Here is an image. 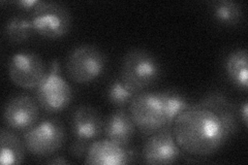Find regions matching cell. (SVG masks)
<instances>
[{"label":"cell","mask_w":248,"mask_h":165,"mask_svg":"<svg viewBox=\"0 0 248 165\" xmlns=\"http://www.w3.org/2000/svg\"><path fill=\"white\" fill-rule=\"evenodd\" d=\"M103 118L95 107L89 105L78 106L71 119L73 135L77 138L91 140L98 137L104 132Z\"/></svg>","instance_id":"8fae6325"},{"label":"cell","mask_w":248,"mask_h":165,"mask_svg":"<svg viewBox=\"0 0 248 165\" xmlns=\"http://www.w3.org/2000/svg\"><path fill=\"white\" fill-rule=\"evenodd\" d=\"M170 128L181 151L193 156L212 155L229 139L219 117L199 105L178 115Z\"/></svg>","instance_id":"6da1fadb"},{"label":"cell","mask_w":248,"mask_h":165,"mask_svg":"<svg viewBox=\"0 0 248 165\" xmlns=\"http://www.w3.org/2000/svg\"><path fill=\"white\" fill-rule=\"evenodd\" d=\"M26 150L37 157H49L64 144L65 132L58 119H46L26 130L23 135Z\"/></svg>","instance_id":"5b68a950"},{"label":"cell","mask_w":248,"mask_h":165,"mask_svg":"<svg viewBox=\"0 0 248 165\" xmlns=\"http://www.w3.org/2000/svg\"><path fill=\"white\" fill-rule=\"evenodd\" d=\"M161 66L158 59L145 49H131L122 59L120 80L134 94L144 92L158 81Z\"/></svg>","instance_id":"7a4b0ae2"},{"label":"cell","mask_w":248,"mask_h":165,"mask_svg":"<svg viewBox=\"0 0 248 165\" xmlns=\"http://www.w3.org/2000/svg\"><path fill=\"white\" fill-rule=\"evenodd\" d=\"M181 149L177 145L170 126L152 133L145 141L143 158L147 164H172L180 158Z\"/></svg>","instance_id":"9c48e42d"},{"label":"cell","mask_w":248,"mask_h":165,"mask_svg":"<svg viewBox=\"0 0 248 165\" xmlns=\"http://www.w3.org/2000/svg\"><path fill=\"white\" fill-rule=\"evenodd\" d=\"M85 163L94 165L128 164L126 148L108 138L95 140L90 144Z\"/></svg>","instance_id":"4fadbf2b"},{"label":"cell","mask_w":248,"mask_h":165,"mask_svg":"<svg viewBox=\"0 0 248 165\" xmlns=\"http://www.w3.org/2000/svg\"><path fill=\"white\" fill-rule=\"evenodd\" d=\"M49 164H67L68 161L66 159H63L62 157H56V158L51 159L48 161Z\"/></svg>","instance_id":"cb8c5ba5"},{"label":"cell","mask_w":248,"mask_h":165,"mask_svg":"<svg viewBox=\"0 0 248 165\" xmlns=\"http://www.w3.org/2000/svg\"><path fill=\"white\" fill-rule=\"evenodd\" d=\"M136 128L128 111L120 108L108 117L104 124V135L106 138L127 148L135 135Z\"/></svg>","instance_id":"7c38bea8"},{"label":"cell","mask_w":248,"mask_h":165,"mask_svg":"<svg viewBox=\"0 0 248 165\" xmlns=\"http://www.w3.org/2000/svg\"><path fill=\"white\" fill-rule=\"evenodd\" d=\"M198 105L211 109L219 117L229 138L235 135L238 128L236 107L224 94L220 92L209 93Z\"/></svg>","instance_id":"5bb4252c"},{"label":"cell","mask_w":248,"mask_h":165,"mask_svg":"<svg viewBox=\"0 0 248 165\" xmlns=\"http://www.w3.org/2000/svg\"><path fill=\"white\" fill-rule=\"evenodd\" d=\"M164 104L166 106V112L168 117V122L170 126L177 116L181 114L186 108H188L191 105L183 94L175 90H165L159 92Z\"/></svg>","instance_id":"d6986e66"},{"label":"cell","mask_w":248,"mask_h":165,"mask_svg":"<svg viewBox=\"0 0 248 165\" xmlns=\"http://www.w3.org/2000/svg\"><path fill=\"white\" fill-rule=\"evenodd\" d=\"M134 95L135 94L125 87L120 78H114L107 89V100L118 107L127 105Z\"/></svg>","instance_id":"ffe728a7"},{"label":"cell","mask_w":248,"mask_h":165,"mask_svg":"<svg viewBox=\"0 0 248 165\" xmlns=\"http://www.w3.org/2000/svg\"><path fill=\"white\" fill-rule=\"evenodd\" d=\"M46 75L40 55L31 52L14 54L9 62V75L15 85L23 89L37 88Z\"/></svg>","instance_id":"ba28073f"},{"label":"cell","mask_w":248,"mask_h":165,"mask_svg":"<svg viewBox=\"0 0 248 165\" xmlns=\"http://www.w3.org/2000/svg\"><path fill=\"white\" fill-rule=\"evenodd\" d=\"M128 113L136 127L147 136L170 126L166 106L159 92L135 94L128 104Z\"/></svg>","instance_id":"3957f363"},{"label":"cell","mask_w":248,"mask_h":165,"mask_svg":"<svg viewBox=\"0 0 248 165\" xmlns=\"http://www.w3.org/2000/svg\"><path fill=\"white\" fill-rule=\"evenodd\" d=\"M0 144H1V154H0L1 164H20L24 161L25 145L12 130L1 128Z\"/></svg>","instance_id":"2e32d148"},{"label":"cell","mask_w":248,"mask_h":165,"mask_svg":"<svg viewBox=\"0 0 248 165\" xmlns=\"http://www.w3.org/2000/svg\"><path fill=\"white\" fill-rule=\"evenodd\" d=\"M34 32L31 19L22 15H13L4 26V34L11 43L22 44L30 38Z\"/></svg>","instance_id":"ac0fdd59"},{"label":"cell","mask_w":248,"mask_h":165,"mask_svg":"<svg viewBox=\"0 0 248 165\" xmlns=\"http://www.w3.org/2000/svg\"><path fill=\"white\" fill-rule=\"evenodd\" d=\"M242 120H243V124L247 127V123H248V104L247 102H244V105H242Z\"/></svg>","instance_id":"603a6c76"},{"label":"cell","mask_w":248,"mask_h":165,"mask_svg":"<svg viewBox=\"0 0 248 165\" xmlns=\"http://www.w3.org/2000/svg\"><path fill=\"white\" fill-rule=\"evenodd\" d=\"M73 98L71 86L60 75V65L54 60L50 72L46 73L44 80L36 88V100L46 112L59 113L64 111Z\"/></svg>","instance_id":"8992f818"},{"label":"cell","mask_w":248,"mask_h":165,"mask_svg":"<svg viewBox=\"0 0 248 165\" xmlns=\"http://www.w3.org/2000/svg\"><path fill=\"white\" fill-rule=\"evenodd\" d=\"M105 54L91 45L75 48L66 58L65 69L68 77L77 84H89L102 75L106 68Z\"/></svg>","instance_id":"277c9868"},{"label":"cell","mask_w":248,"mask_h":165,"mask_svg":"<svg viewBox=\"0 0 248 165\" xmlns=\"http://www.w3.org/2000/svg\"><path fill=\"white\" fill-rule=\"evenodd\" d=\"M90 147L89 140L82 139V138H77L74 139L71 147H69V153L77 159H82L83 157L86 158V155L88 153Z\"/></svg>","instance_id":"44dd1931"},{"label":"cell","mask_w":248,"mask_h":165,"mask_svg":"<svg viewBox=\"0 0 248 165\" xmlns=\"http://www.w3.org/2000/svg\"><path fill=\"white\" fill-rule=\"evenodd\" d=\"M44 1H38V0H21V1H17V4L21 10L25 12H34L37 7H40Z\"/></svg>","instance_id":"7402d4cb"},{"label":"cell","mask_w":248,"mask_h":165,"mask_svg":"<svg viewBox=\"0 0 248 165\" xmlns=\"http://www.w3.org/2000/svg\"><path fill=\"white\" fill-rule=\"evenodd\" d=\"M34 32L45 38H60L68 33L72 26V15L68 9L58 2H46L31 15Z\"/></svg>","instance_id":"52a82bcc"},{"label":"cell","mask_w":248,"mask_h":165,"mask_svg":"<svg viewBox=\"0 0 248 165\" xmlns=\"http://www.w3.org/2000/svg\"><path fill=\"white\" fill-rule=\"evenodd\" d=\"M214 19L226 26H236L243 19V10L240 3L232 0H219L211 4Z\"/></svg>","instance_id":"e0dca14e"},{"label":"cell","mask_w":248,"mask_h":165,"mask_svg":"<svg viewBox=\"0 0 248 165\" xmlns=\"http://www.w3.org/2000/svg\"><path fill=\"white\" fill-rule=\"evenodd\" d=\"M226 73L232 85L242 91L248 88L247 50L237 49L231 52L226 59Z\"/></svg>","instance_id":"9a60e30c"},{"label":"cell","mask_w":248,"mask_h":165,"mask_svg":"<svg viewBox=\"0 0 248 165\" xmlns=\"http://www.w3.org/2000/svg\"><path fill=\"white\" fill-rule=\"evenodd\" d=\"M40 118V105L27 94H19L6 102L3 108V121L14 130H28Z\"/></svg>","instance_id":"30bf717a"}]
</instances>
